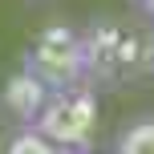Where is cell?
Returning <instances> with one entry per match:
<instances>
[{
    "label": "cell",
    "mask_w": 154,
    "mask_h": 154,
    "mask_svg": "<svg viewBox=\"0 0 154 154\" xmlns=\"http://www.w3.org/2000/svg\"><path fill=\"white\" fill-rule=\"evenodd\" d=\"M49 93L53 89H49L32 69L20 65V69H12L4 81H0V114H4L12 126H37Z\"/></svg>",
    "instance_id": "4"
},
{
    "label": "cell",
    "mask_w": 154,
    "mask_h": 154,
    "mask_svg": "<svg viewBox=\"0 0 154 154\" xmlns=\"http://www.w3.org/2000/svg\"><path fill=\"white\" fill-rule=\"evenodd\" d=\"M109 154H154V118H134L114 134Z\"/></svg>",
    "instance_id": "5"
},
{
    "label": "cell",
    "mask_w": 154,
    "mask_h": 154,
    "mask_svg": "<svg viewBox=\"0 0 154 154\" xmlns=\"http://www.w3.org/2000/svg\"><path fill=\"white\" fill-rule=\"evenodd\" d=\"M134 8H138L146 20H154V0H134Z\"/></svg>",
    "instance_id": "7"
},
{
    "label": "cell",
    "mask_w": 154,
    "mask_h": 154,
    "mask_svg": "<svg viewBox=\"0 0 154 154\" xmlns=\"http://www.w3.org/2000/svg\"><path fill=\"white\" fill-rule=\"evenodd\" d=\"M150 24H154V20H150ZM150 77H154V61H150Z\"/></svg>",
    "instance_id": "8"
},
{
    "label": "cell",
    "mask_w": 154,
    "mask_h": 154,
    "mask_svg": "<svg viewBox=\"0 0 154 154\" xmlns=\"http://www.w3.org/2000/svg\"><path fill=\"white\" fill-rule=\"evenodd\" d=\"M24 69H32L49 89H65V85L89 81L85 77V45H81V29L73 24H45L37 37L29 41L20 57Z\"/></svg>",
    "instance_id": "3"
},
{
    "label": "cell",
    "mask_w": 154,
    "mask_h": 154,
    "mask_svg": "<svg viewBox=\"0 0 154 154\" xmlns=\"http://www.w3.org/2000/svg\"><path fill=\"white\" fill-rule=\"evenodd\" d=\"M85 45V77L93 85L126 89L142 81L154 61V24L126 16H97L81 29Z\"/></svg>",
    "instance_id": "1"
},
{
    "label": "cell",
    "mask_w": 154,
    "mask_h": 154,
    "mask_svg": "<svg viewBox=\"0 0 154 154\" xmlns=\"http://www.w3.org/2000/svg\"><path fill=\"white\" fill-rule=\"evenodd\" d=\"M37 130L45 138H53L65 154H89L97 146L101 130V101L93 81H77L65 89H53L37 118Z\"/></svg>",
    "instance_id": "2"
},
{
    "label": "cell",
    "mask_w": 154,
    "mask_h": 154,
    "mask_svg": "<svg viewBox=\"0 0 154 154\" xmlns=\"http://www.w3.org/2000/svg\"><path fill=\"white\" fill-rule=\"evenodd\" d=\"M0 154H65V150L53 138H45L37 126H12V134L4 138Z\"/></svg>",
    "instance_id": "6"
}]
</instances>
